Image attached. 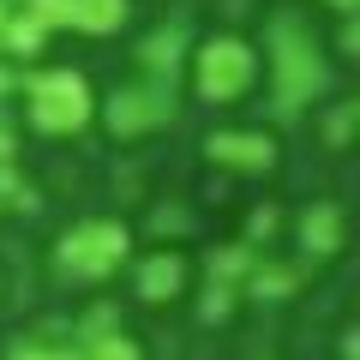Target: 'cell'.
<instances>
[{"mask_svg": "<svg viewBox=\"0 0 360 360\" xmlns=\"http://www.w3.org/2000/svg\"><path fill=\"white\" fill-rule=\"evenodd\" d=\"M264 60H270V115L276 120H300V108L324 96V84H330V60L300 13H276L264 25Z\"/></svg>", "mask_w": 360, "mask_h": 360, "instance_id": "1", "label": "cell"}, {"mask_svg": "<svg viewBox=\"0 0 360 360\" xmlns=\"http://www.w3.org/2000/svg\"><path fill=\"white\" fill-rule=\"evenodd\" d=\"M18 90H25L30 132H42V139H72V132H84L96 120V96H90L84 72H72V66H42Z\"/></svg>", "mask_w": 360, "mask_h": 360, "instance_id": "2", "label": "cell"}, {"mask_svg": "<svg viewBox=\"0 0 360 360\" xmlns=\"http://www.w3.org/2000/svg\"><path fill=\"white\" fill-rule=\"evenodd\" d=\"M127 258H132V229L115 222V217L72 222V229L54 240V264H60V276H72V283H103V276H115Z\"/></svg>", "mask_w": 360, "mask_h": 360, "instance_id": "3", "label": "cell"}, {"mask_svg": "<svg viewBox=\"0 0 360 360\" xmlns=\"http://www.w3.org/2000/svg\"><path fill=\"white\" fill-rule=\"evenodd\" d=\"M193 90L205 103H240L258 84V49L246 37H210L193 49Z\"/></svg>", "mask_w": 360, "mask_h": 360, "instance_id": "4", "label": "cell"}, {"mask_svg": "<svg viewBox=\"0 0 360 360\" xmlns=\"http://www.w3.org/2000/svg\"><path fill=\"white\" fill-rule=\"evenodd\" d=\"M174 120V84H156V78H132L103 103V127L115 139H139V132H156Z\"/></svg>", "mask_w": 360, "mask_h": 360, "instance_id": "5", "label": "cell"}, {"mask_svg": "<svg viewBox=\"0 0 360 360\" xmlns=\"http://www.w3.org/2000/svg\"><path fill=\"white\" fill-rule=\"evenodd\" d=\"M205 156L217 168H234V174H264L276 162V139L270 132H252V127H217L205 139Z\"/></svg>", "mask_w": 360, "mask_h": 360, "instance_id": "6", "label": "cell"}, {"mask_svg": "<svg viewBox=\"0 0 360 360\" xmlns=\"http://www.w3.org/2000/svg\"><path fill=\"white\" fill-rule=\"evenodd\" d=\"M186 42H193V25H186V18H174V25H156L150 37L132 49V60H139V78L174 84V72L186 66Z\"/></svg>", "mask_w": 360, "mask_h": 360, "instance_id": "7", "label": "cell"}, {"mask_svg": "<svg viewBox=\"0 0 360 360\" xmlns=\"http://www.w3.org/2000/svg\"><path fill=\"white\" fill-rule=\"evenodd\" d=\"M180 288H186V258H180L174 246H156V252H144L139 264H132V295H139L144 307L180 300Z\"/></svg>", "mask_w": 360, "mask_h": 360, "instance_id": "8", "label": "cell"}, {"mask_svg": "<svg viewBox=\"0 0 360 360\" xmlns=\"http://www.w3.org/2000/svg\"><path fill=\"white\" fill-rule=\"evenodd\" d=\"M342 234H348L342 205H307V210H300V222H295V240H300V252H307V258L342 252Z\"/></svg>", "mask_w": 360, "mask_h": 360, "instance_id": "9", "label": "cell"}, {"mask_svg": "<svg viewBox=\"0 0 360 360\" xmlns=\"http://www.w3.org/2000/svg\"><path fill=\"white\" fill-rule=\"evenodd\" d=\"M240 288H246L252 300H288V295L300 288V270L283 264V258H270V252H258V264L246 270V283H240Z\"/></svg>", "mask_w": 360, "mask_h": 360, "instance_id": "10", "label": "cell"}, {"mask_svg": "<svg viewBox=\"0 0 360 360\" xmlns=\"http://www.w3.org/2000/svg\"><path fill=\"white\" fill-rule=\"evenodd\" d=\"M252 264H258V246H246V240H229V246H217V252L205 258V276H210V283H222V288H240Z\"/></svg>", "mask_w": 360, "mask_h": 360, "instance_id": "11", "label": "cell"}, {"mask_svg": "<svg viewBox=\"0 0 360 360\" xmlns=\"http://www.w3.org/2000/svg\"><path fill=\"white\" fill-rule=\"evenodd\" d=\"M127 25V0H72V30L90 37H108V30Z\"/></svg>", "mask_w": 360, "mask_h": 360, "instance_id": "12", "label": "cell"}, {"mask_svg": "<svg viewBox=\"0 0 360 360\" xmlns=\"http://www.w3.org/2000/svg\"><path fill=\"white\" fill-rule=\"evenodd\" d=\"M42 42H49V30H42L37 18L25 13V6H18V13L6 18V30H0V54H13V60H30V54H37Z\"/></svg>", "mask_w": 360, "mask_h": 360, "instance_id": "13", "label": "cell"}, {"mask_svg": "<svg viewBox=\"0 0 360 360\" xmlns=\"http://www.w3.org/2000/svg\"><path fill=\"white\" fill-rule=\"evenodd\" d=\"M115 330H120V312H115V307H90L84 319L72 324V342L90 348V342H103V336H115Z\"/></svg>", "mask_w": 360, "mask_h": 360, "instance_id": "14", "label": "cell"}, {"mask_svg": "<svg viewBox=\"0 0 360 360\" xmlns=\"http://www.w3.org/2000/svg\"><path fill=\"white\" fill-rule=\"evenodd\" d=\"M354 127H360V103H354V96L330 103V115H324V144H336V150H342V144L354 139Z\"/></svg>", "mask_w": 360, "mask_h": 360, "instance_id": "15", "label": "cell"}, {"mask_svg": "<svg viewBox=\"0 0 360 360\" xmlns=\"http://www.w3.org/2000/svg\"><path fill=\"white\" fill-rule=\"evenodd\" d=\"M78 360H144V354H139V342H132L127 330H115V336H103V342H90Z\"/></svg>", "mask_w": 360, "mask_h": 360, "instance_id": "16", "label": "cell"}, {"mask_svg": "<svg viewBox=\"0 0 360 360\" xmlns=\"http://www.w3.org/2000/svg\"><path fill=\"white\" fill-rule=\"evenodd\" d=\"M150 229L162 234V240H174V234H186V229H193V210H186V205H174V198H168L162 210H150Z\"/></svg>", "mask_w": 360, "mask_h": 360, "instance_id": "17", "label": "cell"}, {"mask_svg": "<svg viewBox=\"0 0 360 360\" xmlns=\"http://www.w3.org/2000/svg\"><path fill=\"white\" fill-rule=\"evenodd\" d=\"M0 198H6V205H13V210H37V186H25L13 162L0 168Z\"/></svg>", "mask_w": 360, "mask_h": 360, "instance_id": "18", "label": "cell"}, {"mask_svg": "<svg viewBox=\"0 0 360 360\" xmlns=\"http://www.w3.org/2000/svg\"><path fill=\"white\" fill-rule=\"evenodd\" d=\"M25 13L42 30H60V25H72V0H25Z\"/></svg>", "mask_w": 360, "mask_h": 360, "instance_id": "19", "label": "cell"}, {"mask_svg": "<svg viewBox=\"0 0 360 360\" xmlns=\"http://www.w3.org/2000/svg\"><path fill=\"white\" fill-rule=\"evenodd\" d=\"M234 300H240V288H222V283H210V288H205V307H198V319H205V324L229 319V312H234Z\"/></svg>", "mask_w": 360, "mask_h": 360, "instance_id": "20", "label": "cell"}, {"mask_svg": "<svg viewBox=\"0 0 360 360\" xmlns=\"http://www.w3.org/2000/svg\"><path fill=\"white\" fill-rule=\"evenodd\" d=\"M13 360H78V354L54 348V342H13Z\"/></svg>", "mask_w": 360, "mask_h": 360, "instance_id": "21", "label": "cell"}, {"mask_svg": "<svg viewBox=\"0 0 360 360\" xmlns=\"http://www.w3.org/2000/svg\"><path fill=\"white\" fill-rule=\"evenodd\" d=\"M276 229H283V217H276V210H252V217H246V246H252V240H270V234H276Z\"/></svg>", "mask_w": 360, "mask_h": 360, "instance_id": "22", "label": "cell"}, {"mask_svg": "<svg viewBox=\"0 0 360 360\" xmlns=\"http://www.w3.org/2000/svg\"><path fill=\"white\" fill-rule=\"evenodd\" d=\"M13 150H18V127H13V115L0 108V168L13 162Z\"/></svg>", "mask_w": 360, "mask_h": 360, "instance_id": "23", "label": "cell"}, {"mask_svg": "<svg viewBox=\"0 0 360 360\" xmlns=\"http://www.w3.org/2000/svg\"><path fill=\"white\" fill-rule=\"evenodd\" d=\"M18 84H25V72H18V66H6V60H0V96H13Z\"/></svg>", "mask_w": 360, "mask_h": 360, "instance_id": "24", "label": "cell"}, {"mask_svg": "<svg viewBox=\"0 0 360 360\" xmlns=\"http://www.w3.org/2000/svg\"><path fill=\"white\" fill-rule=\"evenodd\" d=\"M360 49V25H354V18H342V54H354Z\"/></svg>", "mask_w": 360, "mask_h": 360, "instance_id": "25", "label": "cell"}, {"mask_svg": "<svg viewBox=\"0 0 360 360\" xmlns=\"http://www.w3.org/2000/svg\"><path fill=\"white\" fill-rule=\"evenodd\" d=\"M330 6H336L342 18H354V6H360V0H330Z\"/></svg>", "mask_w": 360, "mask_h": 360, "instance_id": "26", "label": "cell"}, {"mask_svg": "<svg viewBox=\"0 0 360 360\" xmlns=\"http://www.w3.org/2000/svg\"><path fill=\"white\" fill-rule=\"evenodd\" d=\"M6 18H13V0H0V30H6Z\"/></svg>", "mask_w": 360, "mask_h": 360, "instance_id": "27", "label": "cell"}]
</instances>
